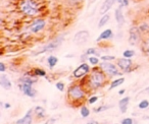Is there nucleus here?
<instances>
[{
	"instance_id": "obj_19",
	"label": "nucleus",
	"mask_w": 149,
	"mask_h": 124,
	"mask_svg": "<svg viewBox=\"0 0 149 124\" xmlns=\"http://www.w3.org/2000/svg\"><path fill=\"white\" fill-rule=\"evenodd\" d=\"M47 63H48V66H49L50 68H53V67L58 63V58L53 55L49 56V57L47 58Z\"/></svg>"
},
{
	"instance_id": "obj_46",
	"label": "nucleus",
	"mask_w": 149,
	"mask_h": 124,
	"mask_svg": "<svg viewBox=\"0 0 149 124\" xmlns=\"http://www.w3.org/2000/svg\"><path fill=\"white\" fill-rule=\"evenodd\" d=\"M114 124H118V123H114Z\"/></svg>"
},
{
	"instance_id": "obj_12",
	"label": "nucleus",
	"mask_w": 149,
	"mask_h": 124,
	"mask_svg": "<svg viewBox=\"0 0 149 124\" xmlns=\"http://www.w3.org/2000/svg\"><path fill=\"white\" fill-rule=\"evenodd\" d=\"M116 2V0H104L103 3H102L101 7H100V10H99V13L100 14H106L108 11L110 10L113 4Z\"/></svg>"
},
{
	"instance_id": "obj_34",
	"label": "nucleus",
	"mask_w": 149,
	"mask_h": 124,
	"mask_svg": "<svg viewBox=\"0 0 149 124\" xmlns=\"http://www.w3.org/2000/svg\"><path fill=\"white\" fill-rule=\"evenodd\" d=\"M98 101V97L97 96H92V97H90L89 99H88V104H90V105H93V104H95L96 102Z\"/></svg>"
},
{
	"instance_id": "obj_29",
	"label": "nucleus",
	"mask_w": 149,
	"mask_h": 124,
	"mask_svg": "<svg viewBox=\"0 0 149 124\" xmlns=\"http://www.w3.org/2000/svg\"><path fill=\"white\" fill-rule=\"evenodd\" d=\"M88 56H93V55H98L99 56V52L96 50V48H88L85 52Z\"/></svg>"
},
{
	"instance_id": "obj_39",
	"label": "nucleus",
	"mask_w": 149,
	"mask_h": 124,
	"mask_svg": "<svg viewBox=\"0 0 149 124\" xmlns=\"http://www.w3.org/2000/svg\"><path fill=\"white\" fill-rule=\"evenodd\" d=\"M81 1H82V0H68V2H70V4H72V5L78 4V3H80Z\"/></svg>"
},
{
	"instance_id": "obj_11",
	"label": "nucleus",
	"mask_w": 149,
	"mask_h": 124,
	"mask_svg": "<svg viewBox=\"0 0 149 124\" xmlns=\"http://www.w3.org/2000/svg\"><path fill=\"white\" fill-rule=\"evenodd\" d=\"M133 64V61L131 60V58H120V59L116 60V65L120 69H122L125 72L130 71V68Z\"/></svg>"
},
{
	"instance_id": "obj_20",
	"label": "nucleus",
	"mask_w": 149,
	"mask_h": 124,
	"mask_svg": "<svg viewBox=\"0 0 149 124\" xmlns=\"http://www.w3.org/2000/svg\"><path fill=\"white\" fill-rule=\"evenodd\" d=\"M34 112H35L36 116H37L38 118H44V116H45V109H44L43 107H41V106L35 107Z\"/></svg>"
},
{
	"instance_id": "obj_4",
	"label": "nucleus",
	"mask_w": 149,
	"mask_h": 124,
	"mask_svg": "<svg viewBox=\"0 0 149 124\" xmlns=\"http://www.w3.org/2000/svg\"><path fill=\"white\" fill-rule=\"evenodd\" d=\"M62 41H63V36H60V37L56 38L54 39L53 41H51L50 43H48L47 45H45L44 47H42L40 50L36 51L35 53H33L34 56H38L40 54H44L46 52H51V51H54L55 49H57L60 45H61Z\"/></svg>"
},
{
	"instance_id": "obj_3",
	"label": "nucleus",
	"mask_w": 149,
	"mask_h": 124,
	"mask_svg": "<svg viewBox=\"0 0 149 124\" xmlns=\"http://www.w3.org/2000/svg\"><path fill=\"white\" fill-rule=\"evenodd\" d=\"M86 96V92L80 85H72L68 90V99L70 102H79Z\"/></svg>"
},
{
	"instance_id": "obj_43",
	"label": "nucleus",
	"mask_w": 149,
	"mask_h": 124,
	"mask_svg": "<svg viewBox=\"0 0 149 124\" xmlns=\"http://www.w3.org/2000/svg\"><path fill=\"white\" fill-rule=\"evenodd\" d=\"M125 92H126V90H124V89H123V90H120V91L118 92V95H120V96H122V95H124V94H125Z\"/></svg>"
},
{
	"instance_id": "obj_28",
	"label": "nucleus",
	"mask_w": 149,
	"mask_h": 124,
	"mask_svg": "<svg viewBox=\"0 0 149 124\" xmlns=\"http://www.w3.org/2000/svg\"><path fill=\"white\" fill-rule=\"evenodd\" d=\"M135 55V51L134 50H125L124 52H123V56H124L125 58H131L132 59V57H134Z\"/></svg>"
},
{
	"instance_id": "obj_44",
	"label": "nucleus",
	"mask_w": 149,
	"mask_h": 124,
	"mask_svg": "<svg viewBox=\"0 0 149 124\" xmlns=\"http://www.w3.org/2000/svg\"><path fill=\"white\" fill-rule=\"evenodd\" d=\"M145 91H146V92H149V87H147V89H146V90H145Z\"/></svg>"
},
{
	"instance_id": "obj_7",
	"label": "nucleus",
	"mask_w": 149,
	"mask_h": 124,
	"mask_svg": "<svg viewBox=\"0 0 149 124\" xmlns=\"http://www.w3.org/2000/svg\"><path fill=\"white\" fill-rule=\"evenodd\" d=\"M129 43L130 45L135 46L141 41V32L138 27H132L129 31Z\"/></svg>"
},
{
	"instance_id": "obj_30",
	"label": "nucleus",
	"mask_w": 149,
	"mask_h": 124,
	"mask_svg": "<svg viewBox=\"0 0 149 124\" xmlns=\"http://www.w3.org/2000/svg\"><path fill=\"white\" fill-rule=\"evenodd\" d=\"M139 30H140L141 33H145V32H148L149 31V25L147 23H143L141 25H138Z\"/></svg>"
},
{
	"instance_id": "obj_15",
	"label": "nucleus",
	"mask_w": 149,
	"mask_h": 124,
	"mask_svg": "<svg viewBox=\"0 0 149 124\" xmlns=\"http://www.w3.org/2000/svg\"><path fill=\"white\" fill-rule=\"evenodd\" d=\"M113 37V32H112L111 29H106L102 32L101 34L99 35V37L96 39L97 42H100V41H103V40H109Z\"/></svg>"
},
{
	"instance_id": "obj_18",
	"label": "nucleus",
	"mask_w": 149,
	"mask_h": 124,
	"mask_svg": "<svg viewBox=\"0 0 149 124\" xmlns=\"http://www.w3.org/2000/svg\"><path fill=\"white\" fill-rule=\"evenodd\" d=\"M109 19H110V15L108 13L102 15V17L98 21V28H103L104 25H106V23L109 21Z\"/></svg>"
},
{
	"instance_id": "obj_27",
	"label": "nucleus",
	"mask_w": 149,
	"mask_h": 124,
	"mask_svg": "<svg viewBox=\"0 0 149 124\" xmlns=\"http://www.w3.org/2000/svg\"><path fill=\"white\" fill-rule=\"evenodd\" d=\"M88 61L90 62V64H92V65H97V64H99V62H100V60H99V58L98 57H96V56H89V58H88Z\"/></svg>"
},
{
	"instance_id": "obj_16",
	"label": "nucleus",
	"mask_w": 149,
	"mask_h": 124,
	"mask_svg": "<svg viewBox=\"0 0 149 124\" xmlns=\"http://www.w3.org/2000/svg\"><path fill=\"white\" fill-rule=\"evenodd\" d=\"M0 85L3 87L4 90H10L13 85H11L10 79L7 77V75L1 74L0 75Z\"/></svg>"
},
{
	"instance_id": "obj_38",
	"label": "nucleus",
	"mask_w": 149,
	"mask_h": 124,
	"mask_svg": "<svg viewBox=\"0 0 149 124\" xmlns=\"http://www.w3.org/2000/svg\"><path fill=\"white\" fill-rule=\"evenodd\" d=\"M5 70H6V66H5V64L3 63V62H0V71H1V72H4Z\"/></svg>"
},
{
	"instance_id": "obj_26",
	"label": "nucleus",
	"mask_w": 149,
	"mask_h": 124,
	"mask_svg": "<svg viewBox=\"0 0 149 124\" xmlns=\"http://www.w3.org/2000/svg\"><path fill=\"white\" fill-rule=\"evenodd\" d=\"M138 108L140 110H145V109H147V108H149V101H147V100H142V101L139 103Z\"/></svg>"
},
{
	"instance_id": "obj_31",
	"label": "nucleus",
	"mask_w": 149,
	"mask_h": 124,
	"mask_svg": "<svg viewBox=\"0 0 149 124\" xmlns=\"http://www.w3.org/2000/svg\"><path fill=\"white\" fill-rule=\"evenodd\" d=\"M109 108V106L107 105H102V106H99V107L95 108L94 109V112H96V113H100V112H103V111H106V110Z\"/></svg>"
},
{
	"instance_id": "obj_10",
	"label": "nucleus",
	"mask_w": 149,
	"mask_h": 124,
	"mask_svg": "<svg viewBox=\"0 0 149 124\" xmlns=\"http://www.w3.org/2000/svg\"><path fill=\"white\" fill-rule=\"evenodd\" d=\"M19 89L22 90V92L24 93V95H26L27 97L35 98L36 96H37V91L33 87L32 83H22L21 85H19Z\"/></svg>"
},
{
	"instance_id": "obj_37",
	"label": "nucleus",
	"mask_w": 149,
	"mask_h": 124,
	"mask_svg": "<svg viewBox=\"0 0 149 124\" xmlns=\"http://www.w3.org/2000/svg\"><path fill=\"white\" fill-rule=\"evenodd\" d=\"M55 122H56V119H55V118H49V119H48L47 121H46L44 124H54Z\"/></svg>"
},
{
	"instance_id": "obj_36",
	"label": "nucleus",
	"mask_w": 149,
	"mask_h": 124,
	"mask_svg": "<svg viewBox=\"0 0 149 124\" xmlns=\"http://www.w3.org/2000/svg\"><path fill=\"white\" fill-rule=\"evenodd\" d=\"M55 87H56V89H57L58 91H60V92L64 91V83H61V81H58V83H56Z\"/></svg>"
},
{
	"instance_id": "obj_5",
	"label": "nucleus",
	"mask_w": 149,
	"mask_h": 124,
	"mask_svg": "<svg viewBox=\"0 0 149 124\" xmlns=\"http://www.w3.org/2000/svg\"><path fill=\"white\" fill-rule=\"evenodd\" d=\"M100 68L101 70L105 73L106 75H108V77L116 76V75H120V72L118 71V65L113 64L109 61H102L100 63Z\"/></svg>"
},
{
	"instance_id": "obj_24",
	"label": "nucleus",
	"mask_w": 149,
	"mask_h": 124,
	"mask_svg": "<svg viewBox=\"0 0 149 124\" xmlns=\"http://www.w3.org/2000/svg\"><path fill=\"white\" fill-rule=\"evenodd\" d=\"M129 102H130V97H125V98H123L122 100H120L118 106H120V107H128Z\"/></svg>"
},
{
	"instance_id": "obj_33",
	"label": "nucleus",
	"mask_w": 149,
	"mask_h": 124,
	"mask_svg": "<svg viewBox=\"0 0 149 124\" xmlns=\"http://www.w3.org/2000/svg\"><path fill=\"white\" fill-rule=\"evenodd\" d=\"M116 2L120 4V7H127V6H129L130 1H129V0H116Z\"/></svg>"
},
{
	"instance_id": "obj_35",
	"label": "nucleus",
	"mask_w": 149,
	"mask_h": 124,
	"mask_svg": "<svg viewBox=\"0 0 149 124\" xmlns=\"http://www.w3.org/2000/svg\"><path fill=\"white\" fill-rule=\"evenodd\" d=\"M116 57L114 56H111V55H103L101 56V60L102 61H110V60H114Z\"/></svg>"
},
{
	"instance_id": "obj_8",
	"label": "nucleus",
	"mask_w": 149,
	"mask_h": 124,
	"mask_svg": "<svg viewBox=\"0 0 149 124\" xmlns=\"http://www.w3.org/2000/svg\"><path fill=\"white\" fill-rule=\"evenodd\" d=\"M89 72H90L89 64L83 62L81 65H79V66L74 70V72H72V76H74V79H82V77H84L85 75H87Z\"/></svg>"
},
{
	"instance_id": "obj_22",
	"label": "nucleus",
	"mask_w": 149,
	"mask_h": 124,
	"mask_svg": "<svg viewBox=\"0 0 149 124\" xmlns=\"http://www.w3.org/2000/svg\"><path fill=\"white\" fill-rule=\"evenodd\" d=\"M80 114H81L82 118H87L90 115V110L86 106H82L81 109H80Z\"/></svg>"
},
{
	"instance_id": "obj_6",
	"label": "nucleus",
	"mask_w": 149,
	"mask_h": 124,
	"mask_svg": "<svg viewBox=\"0 0 149 124\" xmlns=\"http://www.w3.org/2000/svg\"><path fill=\"white\" fill-rule=\"evenodd\" d=\"M46 27V21L44 19H36L35 21H33L31 23V25H29V30L33 34L40 33L41 31H43Z\"/></svg>"
},
{
	"instance_id": "obj_21",
	"label": "nucleus",
	"mask_w": 149,
	"mask_h": 124,
	"mask_svg": "<svg viewBox=\"0 0 149 124\" xmlns=\"http://www.w3.org/2000/svg\"><path fill=\"white\" fill-rule=\"evenodd\" d=\"M37 77H35V79H33V77H31V76H22V77H19V83H32L33 85L34 83H36L37 81Z\"/></svg>"
},
{
	"instance_id": "obj_32",
	"label": "nucleus",
	"mask_w": 149,
	"mask_h": 124,
	"mask_svg": "<svg viewBox=\"0 0 149 124\" xmlns=\"http://www.w3.org/2000/svg\"><path fill=\"white\" fill-rule=\"evenodd\" d=\"M120 124H134V120L131 117H126L120 121Z\"/></svg>"
},
{
	"instance_id": "obj_42",
	"label": "nucleus",
	"mask_w": 149,
	"mask_h": 124,
	"mask_svg": "<svg viewBox=\"0 0 149 124\" xmlns=\"http://www.w3.org/2000/svg\"><path fill=\"white\" fill-rule=\"evenodd\" d=\"M3 106H4L5 109H8V108H10V107H11V105H10V104H9V103H5Z\"/></svg>"
},
{
	"instance_id": "obj_13",
	"label": "nucleus",
	"mask_w": 149,
	"mask_h": 124,
	"mask_svg": "<svg viewBox=\"0 0 149 124\" xmlns=\"http://www.w3.org/2000/svg\"><path fill=\"white\" fill-rule=\"evenodd\" d=\"M114 17H116V21L120 28L125 25V17H124V13H123V7L118 6L116 9V11H114Z\"/></svg>"
},
{
	"instance_id": "obj_9",
	"label": "nucleus",
	"mask_w": 149,
	"mask_h": 124,
	"mask_svg": "<svg viewBox=\"0 0 149 124\" xmlns=\"http://www.w3.org/2000/svg\"><path fill=\"white\" fill-rule=\"evenodd\" d=\"M88 39H89V32L83 30V31H79L78 33H76L72 41L76 45H83L88 41Z\"/></svg>"
},
{
	"instance_id": "obj_40",
	"label": "nucleus",
	"mask_w": 149,
	"mask_h": 124,
	"mask_svg": "<svg viewBox=\"0 0 149 124\" xmlns=\"http://www.w3.org/2000/svg\"><path fill=\"white\" fill-rule=\"evenodd\" d=\"M120 113L125 114L127 111H128V107H120Z\"/></svg>"
},
{
	"instance_id": "obj_23",
	"label": "nucleus",
	"mask_w": 149,
	"mask_h": 124,
	"mask_svg": "<svg viewBox=\"0 0 149 124\" xmlns=\"http://www.w3.org/2000/svg\"><path fill=\"white\" fill-rule=\"evenodd\" d=\"M141 48H142L143 52H145L147 55H149V38L145 39L144 41L142 42V46H141Z\"/></svg>"
},
{
	"instance_id": "obj_45",
	"label": "nucleus",
	"mask_w": 149,
	"mask_h": 124,
	"mask_svg": "<svg viewBox=\"0 0 149 124\" xmlns=\"http://www.w3.org/2000/svg\"><path fill=\"white\" fill-rule=\"evenodd\" d=\"M92 2H95V0H92Z\"/></svg>"
},
{
	"instance_id": "obj_25",
	"label": "nucleus",
	"mask_w": 149,
	"mask_h": 124,
	"mask_svg": "<svg viewBox=\"0 0 149 124\" xmlns=\"http://www.w3.org/2000/svg\"><path fill=\"white\" fill-rule=\"evenodd\" d=\"M34 75L37 77L39 76H46V71L41 68H35L34 69Z\"/></svg>"
},
{
	"instance_id": "obj_14",
	"label": "nucleus",
	"mask_w": 149,
	"mask_h": 124,
	"mask_svg": "<svg viewBox=\"0 0 149 124\" xmlns=\"http://www.w3.org/2000/svg\"><path fill=\"white\" fill-rule=\"evenodd\" d=\"M32 114H33V109H30L23 118H21L15 122V124H32V122H33V115Z\"/></svg>"
},
{
	"instance_id": "obj_2",
	"label": "nucleus",
	"mask_w": 149,
	"mask_h": 124,
	"mask_svg": "<svg viewBox=\"0 0 149 124\" xmlns=\"http://www.w3.org/2000/svg\"><path fill=\"white\" fill-rule=\"evenodd\" d=\"M88 81H89V87L92 90L100 89L106 83V74L101 70V68L94 67L91 71V74L88 77Z\"/></svg>"
},
{
	"instance_id": "obj_17",
	"label": "nucleus",
	"mask_w": 149,
	"mask_h": 124,
	"mask_svg": "<svg viewBox=\"0 0 149 124\" xmlns=\"http://www.w3.org/2000/svg\"><path fill=\"white\" fill-rule=\"evenodd\" d=\"M125 83V77H120V79H114L113 81H112L111 83H110L109 85V90H113L116 89V87H120V85H123V83Z\"/></svg>"
},
{
	"instance_id": "obj_1",
	"label": "nucleus",
	"mask_w": 149,
	"mask_h": 124,
	"mask_svg": "<svg viewBox=\"0 0 149 124\" xmlns=\"http://www.w3.org/2000/svg\"><path fill=\"white\" fill-rule=\"evenodd\" d=\"M19 7L21 12L29 17H37L41 12L40 3L37 0H21L19 2Z\"/></svg>"
},
{
	"instance_id": "obj_41",
	"label": "nucleus",
	"mask_w": 149,
	"mask_h": 124,
	"mask_svg": "<svg viewBox=\"0 0 149 124\" xmlns=\"http://www.w3.org/2000/svg\"><path fill=\"white\" fill-rule=\"evenodd\" d=\"M86 124H99L97 121H95V120H91V121H89V122H87Z\"/></svg>"
}]
</instances>
